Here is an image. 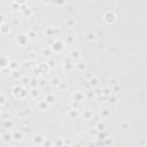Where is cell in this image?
Instances as JSON below:
<instances>
[{"label":"cell","mask_w":147,"mask_h":147,"mask_svg":"<svg viewBox=\"0 0 147 147\" xmlns=\"http://www.w3.org/2000/svg\"><path fill=\"white\" fill-rule=\"evenodd\" d=\"M13 94H14V97L17 98V99H23V98L27 97V91L24 90L22 86L16 85V86H14V89H13Z\"/></svg>","instance_id":"6da1fadb"},{"label":"cell","mask_w":147,"mask_h":147,"mask_svg":"<svg viewBox=\"0 0 147 147\" xmlns=\"http://www.w3.org/2000/svg\"><path fill=\"white\" fill-rule=\"evenodd\" d=\"M63 48H64V45H63V43L60 42V40H54L52 43V46H51V49L54 51V52H57V53L62 52Z\"/></svg>","instance_id":"7a4b0ae2"},{"label":"cell","mask_w":147,"mask_h":147,"mask_svg":"<svg viewBox=\"0 0 147 147\" xmlns=\"http://www.w3.org/2000/svg\"><path fill=\"white\" fill-rule=\"evenodd\" d=\"M104 20L106 23L108 24H112L115 22V20H116V16H115V14L113 13V12H107L106 14L104 15Z\"/></svg>","instance_id":"3957f363"},{"label":"cell","mask_w":147,"mask_h":147,"mask_svg":"<svg viewBox=\"0 0 147 147\" xmlns=\"http://www.w3.org/2000/svg\"><path fill=\"white\" fill-rule=\"evenodd\" d=\"M17 42H19L20 45H27L28 44V35H20L19 38H17Z\"/></svg>","instance_id":"277c9868"},{"label":"cell","mask_w":147,"mask_h":147,"mask_svg":"<svg viewBox=\"0 0 147 147\" xmlns=\"http://www.w3.org/2000/svg\"><path fill=\"white\" fill-rule=\"evenodd\" d=\"M84 99H85V95H84V93H83V92H79V91H77L76 93L74 94V100H76V101H78V102L83 101Z\"/></svg>","instance_id":"5b68a950"},{"label":"cell","mask_w":147,"mask_h":147,"mask_svg":"<svg viewBox=\"0 0 147 147\" xmlns=\"http://www.w3.org/2000/svg\"><path fill=\"white\" fill-rule=\"evenodd\" d=\"M9 66V60L6 56H0V68H6Z\"/></svg>","instance_id":"8992f818"},{"label":"cell","mask_w":147,"mask_h":147,"mask_svg":"<svg viewBox=\"0 0 147 147\" xmlns=\"http://www.w3.org/2000/svg\"><path fill=\"white\" fill-rule=\"evenodd\" d=\"M37 69H38L39 72H42V74H47L49 67H48V64H46V63H42V64H39L38 66Z\"/></svg>","instance_id":"52a82bcc"},{"label":"cell","mask_w":147,"mask_h":147,"mask_svg":"<svg viewBox=\"0 0 147 147\" xmlns=\"http://www.w3.org/2000/svg\"><path fill=\"white\" fill-rule=\"evenodd\" d=\"M22 138H23V133H22V131H16V132L13 134V140H15V141L22 140Z\"/></svg>","instance_id":"ba28073f"},{"label":"cell","mask_w":147,"mask_h":147,"mask_svg":"<svg viewBox=\"0 0 147 147\" xmlns=\"http://www.w3.org/2000/svg\"><path fill=\"white\" fill-rule=\"evenodd\" d=\"M44 141V137L42 134H37L36 137L33 138V142L36 144V145H42Z\"/></svg>","instance_id":"9c48e42d"},{"label":"cell","mask_w":147,"mask_h":147,"mask_svg":"<svg viewBox=\"0 0 147 147\" xmlns=\"http://www.w3.org/2000/svg\"><path fill=\"white\" fill-rule=\"evenodd\" d=\"M8 32H9V25H8V24L2 23L1 24V27H0V33L6 35V33H8Z\"/></svg>","instance_id":"30bf717a"},{"label":"cell","mask_w":147,"mask_h":147,"mask_svg":"<svg viewBox=\"0 0 147 147\" xmlns=\"http://www.w3.org/2000/svg\"><path fill=\"white\" fill-rule=\"evenodd\" d=\"M45 101H46L48 105H52V104H54V102H55V97H54L53 94H47V95H46V99H45Z\"/></svg>","instance_id":"8fae6325"},{"label":"cell","mask_w":147,"mask_h":147,"mask_svg":"<svg viewBox=\"0 0 147 147\" xmlns=\"http://www.w3.org/2000/svg\"><path fill=\"white\" fill-rule=\"evenodd\" d=\"M2 140L5 142H10L13 140V134H10V133H5L4 136H2Z\"/></svg>","instance_id":"7c38bea8"},{"label":"cell","mask_w":147,"mask_h":147,"mask_svg":"<svg viewBox=\"0 0 147 147\" xmlns=\"http://www.w3.org/2000/svg\"><path fill=\"white\" fill-rule=\"evenodd\" d=\"M79 56H81V52H79L78 49H74V51L71 52V55H70L71 59H75V60H77V59H79Z\"/></svg>","instance_id":"4fadbf2b"},{"label":"cell","mask_w":147,"mask_h":147,"mask_svg":"<svg viewBox=\"0 0 147 147\" xmlns=\"http://www.w3.org/2000/svg\"><path fill=\"white\" fill-rule=\"evenodd\" d=\"M97 137L99 140H105L106 138H107V132H105V131H99V132L97 133Z\"/></svg>","instance_id":"5bb4252c"},{"label":"cell","mask_w":147,"mask_h":147,"mask_svg":"<svg viewBox=\"0 0 147 147\" xmlns=\"http://www.w3.org/2000/svg\"><path fill=\"white\" fill-rule=\"evenodd\" d=\"M48 106H49V105H48L45 100H43V101L39 102V109H40V110H46V109L48 108Z\"/></svg>","instance_id":"9a60e30c"},{"label":"cell","mask_w":147,"mask_h":147,"mask_svg":"<svg viewBox=\"0 0 147 147\" xmlns=\"http://www.w3.org/2000/svg\"><path fill=\"white\" fill-rule=\"evenodd\" d=\"M68 115L70 116L71 119H76L77 116H78V112H77L76 109H71V110H69V113H68Z\"/></svg>","instance_id":"2e32d148"},{"label":"cell","mask_w":147,"mask_h":147,"mask_svg":"<svg viewBox=\"0 0 147 147\" xmlns=\"http://www.w3.org/2000/svg\"><path fill=\"white\" fill-rule=\"evenodd\" d=\"M64 69L66 70H71V69H74V63L71 61H67V62H64Z\"/></svg>","instance_id":"e0dca14e"},{"label":"cell","mask_w":147,"mask_h":147,"mask_svg":"<svg viewBox=\"0 0 147 147\" xmlns=\"http://www.w3.org/2000/svg\"><path fill=\"white\" fill-rule=\"evenodd\" d=\"M89 84H90V86H98V84H99V81H98V78H95V77H92L90 79V82H89Z\"/></svg>","instance_id":"ac0fdd59"},{"label":"cell","mask_w":147,"mask_h":147,"mask_svg":"<svg viewBox=\"0 0 147 147\" xmlns=\"http://www.w3.org/2000/svg\"><path fill=\"white\" fill-rule=\"evenodd\" d=\"M13 125H14V123L10 121V119H6L5 122H4V126H5L6 129H10L13 128Z\"/></svg>","instance_id":"d6986e66"},{"label":"cell","mask_w":147,"mask_h":147,"mask_svg":"<svg viewBox=\"0 0 147 147\" xmlns=\"http://www.w3.org/2000/svg\"><path fill=\"white\" fill-rule=\"evenodd\" d=\"M9 68L12 70H16L19 68V63L16 61H9Z\"/></svg>","instance_id":"ffe728a7"},{"label":"cell","mask_w":147,"mask_h":147,"mask_svg":"<svg viewBox=\"0 0 147 147\" xmlns=\"http://www.w3.org/2000/svg\"><path fill=\"white\" fill-rule=\"evenodd\" d=\"M85 37H86V39H87V40L92 42V40H94V39H95V33H93V32H87V33L85 35Z\"/></svg>","instance_id":"44dd1931"},{"label":"cell","mask_w":147,"mask_h":147,"mask_svg":"<svg viewBox=\"0 0 147 147\" xmlns=\"http://www.w3.org/2000/svg\"><path fill=\"white\" fill-rule=\"evenodd\" d=\"M97 130H98V131H105V130H106V124H105L104 122L98 123V125H97Z\"/></svg>","instance_id":"7402d4cb"},{"label":"cell","mask_w":147,"mask_h":147,"mask_svg":"<svg viewBox=\"0 0 147 147\" xmlns=\"http://www.w3.org/2000/svg\"><path fill=\"white\" fill-rule=\"evenodd\" d=\"M30 94H31L32 98H37V97L39 95V90L38 89H36V87H33L32 90H31V93H30Z\"/></svg>","instance_id":"603a6c76"},{"label":"cell","mask_w":147,"mask_h":147,"mask_svg":"<svg viewBox=\"0 0 147 147\" xmlns=\"http://www.w3.org/2000/svg\"><path fill=\"white\" fill-rule=\"evenodd\" d=\"M108 100H109V102H112V104H116L117 102V97L116 95H108Z\"/></svg>","instance_id":"cb8c5ba5"},{"label":"cell","mask_w":147,"mask_h":147,"mask_svg":"<svg viewBox=\"0 0 147 147\" xmlns=\"http://www.w3.org/2000/svg\"><path fill=\"white\" fill-rule=\"evenodd\" d=\"M101 114H102V116H104V117H107V116H109V115H110V110H109L108 108H105V109H102Z\"/></svg>","instance_id":"d4e9b609"},{"label":"cell","mask_w":147,"mask_h":147,"mask_svg":"<svg viewBox=\"0 0 147 147\" xmlns=\"http://www.w3.org/2000/svg\"><path fill=\"white\" fill-rule=\"evenodd\" d=\"M12 76L14 79H19L20 77H21V74H20L17 70H13V74H12Z\"/></svg>","instance_id":"484cf974"},{"label":"cell","mask_w":147,"mask_h":147,"mask_svg":"<svg viewBox=\"0 0 147 147\" xmlns=\"http://www.w3.org/2000/svg\"><path fill=\"white\" fill-rule=\"evenodd\" d=\"M22 13H23L24 16H29V15H31V9H30L29 7H27V8H25V9H24Z\"/></svg>","instance_id":"4316f807"},{"label":"cell","mask_w":147,"mask_h":147,"mask_svg":"<svg viewBox=\"0 0 147 147\" xmlns=\"http://www.w3.org/2000/svg\"><path fill=\"white\" fill-rule=\"evenodd\" d=\"M102 93H104L105 95H110V94H112V90H110V89H108V87H106V89H104V90H102Z\"/></svg>","instance_id":"83f0119b"},{"label":"cell","mask_w":147,"mask_h":147,"mask_svg":"<svg viewBox=\"0 0 147 147\" xmlns=\"http://www.w3.org/2000/svg\"><path fill=\"white\" fill-rule=\"evenodd\" d=\"M28 37H30L31 39H35L36 37H37V33L35 32V31H30V32H29V35H28Z\"/></svg>","instance_id":"f1b7e54d"},{"label":"cell","mask_w":147,"mask_h":147,"mask_svg":"<svg viewBox=\"0 0 147 147\" xmlns=\"http://www.w3.org/2000/svg\"><path fill=\"white\" fill-rule=\"evenodd\" d=\"M104 145H113V140L112 139H108V138H106L104 141Z\"/></svg>","instance_id":"f546056e"},{"label":"cell","mask_w":147,"mask_h":147,"mask_svg":"<svg viewBox=\"0 0 147 147\" xmlns=\"http://www.w3.org/2000/svg\"><path fill=\"white\" fill-rule=\"evenodd\" d=\"M77 68H78V70H85V69H86V64H83V63L77 64Z\"/></svg>","instance_id":"4dcf8cb0"},{"label":"cell","mask_w":147,"mask_h":147,"mask_svg":"<svg viewBox=\"0 0 147 147\" xmlns=\"http://www.w3.org/2000/svg\"><path fill=\"white\" fill-rule=\"evenodd\" d=\"M91 116H92V112H90V110H87L85 114H84V117H85L86 119H89L91 117Z\"/></svg>","instance_id":"1f68e13d"},{"label":"cell","mask_w":147,"mask_h":147,"mask_svg":"<svg viewBox=\"0 0 147 147\" xmlns=\"http://www.w3.org/2000/svg\"><path fill=\"white\" fill-rule=\"evenodd\" d=\"M52 144H53V142H52V141H49V140H44L42 145H44V146H51Z\"/></svg>","instance_id":"d6a6232c"},{"label":"cell","mask_w":147,"mask_h":147,"mask_svg":"<svg viewBox=\"0 0 147 147\" xmlns=\"http://www.w3.org/2000/svg\"><path fill=\"white\" fill-rule=\"evenodd\" d=\"M30 82H31V86H32V87H37V85H38L37 79H32V81H30Z\"/></svg>","instance_id":"836d02e7"},{"label":"cell","mask_w":147,"mask_h":147,"mask_svg":"<svg viewBox=\"0 0 147 147\" xmlns=\"http://www.w3.org/2000/svg\"><path fill=\"white\" fill-rule=\"evenodd\" d=\"M47 64H48V67H49V68H53V67L55 66V61H54V60H49Z\"/></svg>","instance_id":"e575fe53"},{"label":"cell","mask_w":147,"mask_h":147,"mask_svg":"<svg viewBox=\"0 0 147 147\" xmlns=\"http://www.w3.org/2000/svg\"><path fill=\"white\" fill-rule=\"evenodd\" d=\"M52 84H53V85H59V84H60V79H59V78L52 79Z\"/></svg>","instance_id":"d590c367"},{"label":"cell","mask_w":147,"mask_h":147,"mask_svg":"<svg viewBox=\"0 0 147 147\" xmlns=\"http://www.w3.org/2000/svg\"><path fill=\"white\" fill-rule=\"evenodd\" d=\"M59 89H60V90H66V89H67V84L60 83V84H59Z\"/></svg>","instance_id":"8d00e7d4"},{"label":"cell","mask_w":147,"mask_h":147,"mask_svg":"<svg viewBox=\"0 0 147 147\" xmlns=\"http://www.w3.org/2000/svg\"><path fill=\"white\" fill-rule=\"evenodd\" d=\"M52 32H53V36L54 35H59V33L61 32V30L60 29H52Z\"/></svg>","instance_id":"74e56055"},{"label":"cell","mask_w":147,"mask_h":147,"mask_svg":"<svg viewBox=\"0 0 147 147\" xmlns=\"http://www.w3.org/2000/svg\"><path fill=\"white\" fill-rule=\"evenodd\" d=\"M6 101V99H5V95L4 94H0V105H2L4 102Z\"/></svg>","instance_id":"f35d334b"},{"label":"cell","mask_w":147,"mask_h":147,"mask_svg":"<svg viewBox=\"0 0 147 147\" xmlns=\"http://www.w3.org/2000/svg\"><path fill=\"white\" fill-rule=\"evenodd\" d=\"M54 2H55V4H57L59 6H61V5H63V4H64V0H54Z\"/></svg>","instance_id":"ab89813d"},{"label":"cell","mask_w":147,"mask_h":147,"mask_svg":"<svg viewBox=\"0 0 147 147\" xmlns=\"http://www.w3.org/2000/svg\"><path fill=\"white\" fill-rule=\"evenodd\" d=\"M51 52H52L51 49H45V51H43V55H45V56H46V55H49Z\"/></svg>","instance_id":"60d3db41"},{"label":"cell","mask_w":147,"mask_h":147,"mask_svg":"<svg viewBox=\"0 0 147 147\" xmlns=\"http://www.w3.org/2000/svg\"><path fill=\"white\" fill-rule=\"evenodd\" d=\"M21 131H24V132H28V133L31 132V130L28 128H25V126H22V128H21Z\"/></svg>","instance_id":"b9f144b4"},{"label":"cell","mask_w":147,"mask_h":147,"mask_svg":"<svg viewBox=\"0 0 147 147\" xmlns=\"http://www.w3.org/2000/svg\"><path fill=\"white\" fill-rule=\"evenodd\" d=\"M119 90V86L117 85V84H114V89H113V91H112V92H115V93H116Z\"/></svg>","instance_id":"7bdbcfd3"},{"label":"cell","mask_w":147,"mask_h":147,"mask_svg":"<svg viewBox=\"0 0 147 147\" xmlns=\"http://www.w3.org/2000/svg\"><path fill=\"white\" fill-rule=\"evenodd\" d=\"M54 144H55L56 146H63V141H62V140H56Z\"/></svg>","instance_id":"ee69618b"},{"label":"cell","mask_w":147,"mask_h":147,"mask_svg":"<svg viewBox=\"0 0 147 147\" xmlns=\"http://www.w3.org/2000/svg\"><path fill=\"white\" fill-rule=\"evenodd\" d=\"M78 106H79V102L75 100V102H72V107H74V108L76 109V108H78Z\"/></svg>","instance_id":"f6af8a7d"},{"label":"cell","mask_w":147,"mask_h":147,"mask_svg":"<svg viewBox=\"0 0 147 147\" xmlns=\"http://www.w3.org/2000/svg\"><path fill=\"white\" fill-rule=\"evenodd\" d=\"M15 2L19 5H23V4H25V0H15Z\"/></svg>","instance_id":"bcb514c9"},{"label":"cell","mask_w":147,"mask_h":147,"mask_svg":"<svg viewBox=\"0 0 147 147\" xmlns=\"http://www.w3.org/2000/svg\"><path fill=\"white\" fill-rule=\"evenodd\" d=\"M94 94H98V95L102 94V91H101V90H99V89H95V91H94Z\"/></svg>","instance_id":"7dc6e473"},{"label":"cell","mask_w":147,"mask_h":147,"mask_svg":"<svg viewBox=\"0 0 147 147\" xmlns=\"http://www.w3.org/2000/svg\"><path fill=\"white\" fill-rule=\"evenodd\" d=\"M94 92H89V93H87V98H93V97H94Z\"/></svg>","instance_id":"c3c4849f"},{"label":"cell","mask_w":147,"mask_h":147,"mask_svg":"<svg viewBox=\"0 0 147 147\" xmlns=\"http://www.w3.org/2000/svg\"><path fill=\"white\" fill-rule=\"evenodd\" d=\"M36 55H37L36 53H30V54H29V57H30V59H35Z\"/></svg>","instance_id":"681fc988"},{"label":"cell","mask_w":147,"mask_h":147,"mask_svg":"<svg viewBox=\"0 0 147 147\" xmlns=\"http://www.w3.org/2000/svg\"><path fill=\"white\" fill-rule=\"evenodd\" d=\"M4 20H5V16L2 14H0V23H4Z\"/></svg>","instance_id":"f907efd6"},{"label":"cell","mask_w":147,"mask_h":147,"mask_svg":"<svg viewBox=\"0 0 147 147\" xmlns=\"http://www.w3.org/2000/svg\"><path fill=\"white\" fill-rule=\"evenodd\" d=\"M13 8H14V9H16V8H19V9H20V5H19V4H16V2H15V4H13Z\"/></svg>","instance_id":"816d5d0a"},{"label":"cell","mask_w":147,"mask_h":147,"mask_svg":"<svg viewBox=\"0 0 147 147\" xmlns=\"http://www.w3.org/2000/svg\"><path fill=\"white\" fill-rule=\"evenodd\" d=\"M67 42H68V43H72V42H74V37H69V38L67 39Z\"/></svg>","instance_id":"f5cc1de1"},{"label":"cell","mask_w":147,"mask_h":147,"mask_svg":"<svg viewBox=\"0 0 147 147\" xmlns=\"http://www.w3.org/2000/svg\"><path fill=\"white\" fill-rule=\"evenodd\" d=\"M67 23H68V25H74V21H72V20H69Z\"/></svg>","instance_id":"db71d44e"},{"label":"cell","mask_w":147,"mask_h":147,"mask_svg":"<svg viewBox=\"0 0 147 147\" xmlns=\"http://www.w3.org/2000/svg\"><path fill=\"white\" fill-rule=\"evenodd\" d=\"M114 84H116V81H115V79H112V81H110V85H114Z\"/></svg>","instance_id":"11a10c76"},{"label":"cell","mask_w":147,"mask_h":147,"mask_svg":"<svg viewBox=\"0 0 147 147\" xmlns=\"http://www.w3.org/2000/svg\"><path fill=\"white\" fill-rule=\"evenodd\" d=\"M92 75H90V74H87V75H86V78H89V79H91V78H92Z\"/></svg>","instance_id":"9f6ffc18"},{"label":"cell","mask_w":147,"mask_h":147,"mask_svg":"<svg viewBox=\"0 0 147 147\" xmlns=\"http://www.w3.org/2000/svg\"><path fill=\"white\" fill-rule=\"evenodd\" d=\"M27 82L29 83V82H30V79H29V78H24V79H23V83H27Z\"/></svg>","instance_id":"6f0895ef"},{"label":"cell","mask_w":147,"mask_h":147,"mask_svg":"<svg viewBox=\"0 0 147 147\" xmlns=\"http://www.w3.org/2000/svg\"><path fill=\"white\" fill-rule=\"evenodd\" d=\"M126 126H128V124H125V123H123V124H122V128H123V129H125V128H126Z\"/></svg>","instance_id":"680465c9"},{"label":"cell","mask_w":147,"mask_h":147,"mask_svg":"<svg viewBox=\"0 0 147 147\" xmlns=\"http://www.w3.org/2000/svg\"><path fill=\"white\" fill-rule=\"evenodd\" d=\"M44 2H49V0H43Z\"/></svg>","instance_id":"91938a15"},{"label":"cell","mask_w":147,"mask_h":147,"mask_svg":"<svg viewBox=\"0 0 147 147\" xmlns=\"http://www.w3.org/2000/svg\"><path fill=\"white\" fill-rule=\"evenodd\" d=\"M92 1H94V0H92Z\"/></svg>","instance_id":"94428289"}]
</instances>
